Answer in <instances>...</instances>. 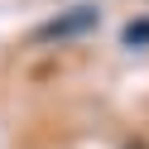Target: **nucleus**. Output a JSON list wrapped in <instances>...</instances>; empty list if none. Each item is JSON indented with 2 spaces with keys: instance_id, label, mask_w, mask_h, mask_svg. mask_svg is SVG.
Returning <instances> with one entry per match:
<instances>
[{
  "instance_id": "nucleus-1",
  "label": "nucleus",
  "mask_w": 149,
  "mask_h": 149,
  "mask_svg": "<svg viewBox=\"0 0 149 149\" xmlns=\"http://www.w3.org/2000/svg\"><path fill=\"white\" fill-rule=\"evenodd\" d=\"M101 24V10L96 5H72V10H63V15H53V19H43L39 29H34V39L39 43H53V39H77V34H91Z\"/></svg>"
},
{
  "instance_id": "nucleus-3",
  "label": "nucleus",
  "mask_w": 149,
  "mask_h": 149,
  "mask_svg": "<svg viewBox=\"0 0 149 149\" xmlns=\"http://www.w3.org/2000/svg\"><path fill=\"white\" fill-rule=\"evenodd\" d=\"M125 149H149V144H125Z\"/></svg>"
},
{
  "instance_id": "nucleus-2",
  "label": "nucleus",
  "mask_w": 149,
  "mask_h": 149,
  "mask_svg": "<svg viewBox=\"0 0 149 149\" xmlns=\"http://www.w3.org/2000/svg\"><path fill=\"white\" fill-rule=\"evenodd\" d=\"M120 39H125V48H144V43H149V19H130Z\"/></svg>"
}]
</instances>
